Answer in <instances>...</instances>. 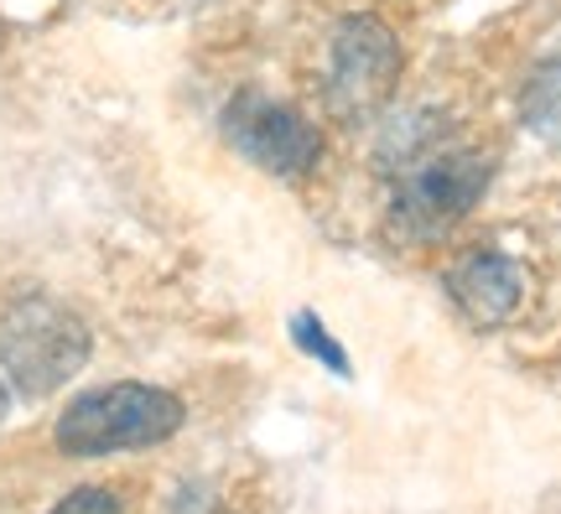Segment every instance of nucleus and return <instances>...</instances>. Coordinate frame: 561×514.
Listing matches in <instances>:
<instances>
[{
    "mask_svg": "<svg viewBox=\"0 0 561 514\" xmlns=\"http://www.w3.org/2000/svg\"><path fill=\"white\" fill-rule=\"evenodd\" d=\"M53 514H125V510L110 489H94V483H89V489H73L62 504H53Z\"/></svg>",
    "mask_w": 561,
    "mask_h": 514,
    "instance_id": "nucleus-8",
    "label": "nucleus"
},
{
    "mask_svg": "<svg viewBox=\"0 0 561 514\" xmlns=\"http://www.w3.org/2000/svg\"><path fill=\"white\" fill-rule=\"evenodd\" d=\"M224 130L240 146L244 157L276 172V178H301L312 172L322 157V130L307 115H297L291 104H276L265 94H240L224 115Z\"/></svg>",
    "mask_w": 561,
    "mask_h": 514,
    "instance_id": "nucleus-5",
    "label": "nucleus"
},
{
    "mask_svg": "<svg viewBox=\"0 0 561 514\" xmlns=\"http://www.w3.org/2000/svg\"><path fill=\"white\" fill-rule=\"evenodd\" d=\"M89 328L47 297H26L0 317V385L16 396H53L83 369Z\"/></svg>",
    "mask_w": 561,
    "mask_h": 514,
    "instance_id": "nucleus-2",
    "label": "nucleus"
},
{
    "mask_svg": "<svg viewBox=\"0 0 561 514\" xmlns=\"http://www.w3.org/2000/svg\"><path fill=\"white\" fill-rule=\"evenodd\" d=\"M525 110H530V125H557L561 119V62H551V68L536 73Z\"/></svg>",
    "mask_w": 561,
    "mask_h": 514,
    "instance_id": "nucleus-7",
    "label": "nucleus"
},
{
    "mask_svg": "<svg viewBox=\"0 0 561 514\" xmlns=\"http://www.w3.org/2000/svg\"><path fill=\"white\" fill-rule=\"evenodd\" d=\"M297 338H301V349H312V354H322L328 364H333V369H339V375L348 369V364H343V349H339V343H328V338H322V328L312 333V317H297Z\"/></svg>",
    "mask_w": 561,
    "mask_h": 514,
    "instance_id": "nucleus-9",
    "label": "nucleus"
},
{
    "mask_svg": "<svg viewBox=\"0 0 561 514\" xmlns=\"http://www.w3.org/2000/svg\"><path fill=\"white\" fill-rule=\"evenodd\" d=\"M447 292H453V301L462 307V317H473L479 328H494V322L510 317L515 301H520V271H515V260L483 250V255H468L458 271L447 276Z\"/></svg>",
    "mask_w": 561,
    "mask_h": 514,
    "instance_id": "nucleus-6",
    "label": "nucleus"
},
{
    "mask_svg": "<svg viewBox=\"0 0 561 514\" xmlns=\"http://www.w3.org/2000/svg\"><path fill=\"white\" fill-rule=\"evenodd\" d=\"M489 172L494 161L483 151H421L405 161V178L396 187V218L411 235H437L483 198Z\"/></svg>",
    "mask_w": 561,
    "mask_h": 514,
    "instance_id": "nucleus-4",
    "label": "nucleus"
},
{
    "mask_svg": "<svg viewBox=\"0 0 561 514\" xmlns=\"http://www.w3.org/2000/svg\"><path fill=\"white\" fill-rule=\"evenodd\" d=\"M0 415H5V385H0Z\"/></svg>",
    "mask_w": 561,
    "mask_h": 514,
    "instance_id": "nucleus-10",
    "label": "nucleus"
},
{
    "mask_svg": "<svg viewBox=\"0 0 561 514\" xmlns=\"http://www.w3.org/2000/svg\"><path fill=\"white\" fill-rule=\"evenodd\" d=\"M401 73V42L380 16H348L328 47V104L339 119H369Z\"/></svg>",
    "mask_w": 561,
    "mask_h": 514,
    "instance_id": "nucleus-3",
    "label": "nucleus"
},
{
    "mask_svg": "<svg viewBox=\"0 0 561 514\" xmlns=\"http://www.w3.org/2000/svg\"><path fill=\"white\" fill-rule=\"evenodd\" d=\"M182 426V400L157 385H104L58 415V447L68 457H110L157 447Z\"/></svg>",
    "mask_w": 561,
    "mask_h": 514,
    "instance_id": "nucleus-1",
    "label": "nucleus"
}]
</instances>
